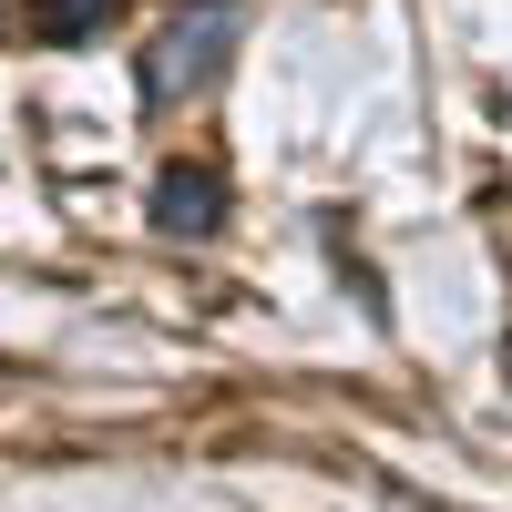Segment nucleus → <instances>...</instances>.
<instances>
[{"label":"nucleus","mask_w":512,"mask_h":512,"mask_svg":"<svg viewBox=\"0 0 512 512\" xmlns=\"http://www.w3.org/2000/svg\"><path fill=\"white\" fill-rule=\"evenodd\" d=\"M154 226L164 236H216L226 226V175L205 154H164L154 164Z\"/></svg>","instance_id":"2"},{"label":"nucleus","mask_w":512,"mask_h":512,"mask_svg":"<svg viewBox=\"0 0 512 512\" xmlns=\"http://www.w3.org/2000/svg\"><path fill=\"white\" fill-rule=\"evenodd\" d=\"M103 21H113V0H21V31L52 41V52H62V41H82V31H103Z\"/></svg>","instance_id":"3"},{"label":"nucleus","mask_w":512,"mask_h":512,"mask_svg":"<svg viewBox=\"0 0 512 512\" xmlns=\"http://www.w3.org/2000/svg\"><path fill=\"white\" fill-rule=\"evenodd\" d=\"M236 0H195V11H175L154 41H144V103L154 113H175V103H195V93H216V72H226V52H236Z\"/></svg>","instance_id":"1"}]
</instances>
